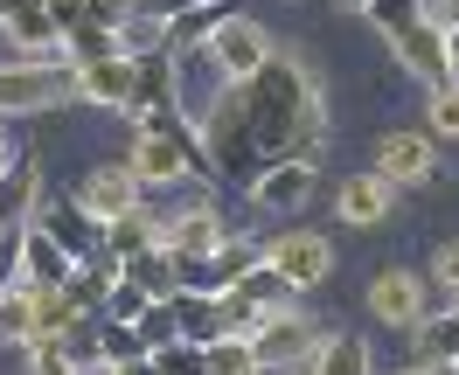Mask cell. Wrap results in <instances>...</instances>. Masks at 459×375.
Segmentation results:
<instances>
[{
  "instance_id": "10",
  "label": "cell",
  "mask_w": 459,
  "mask_h": 375,
  "mask_svg": "<svg viewBox=\"0 0 459 375\" xmlns=\"http://www.w3.org/2000/svg\"><path fill=\"white\" fill-rule=\"evenodd\" d=\"M35 230L49 236V243H56L70 264H91L98 251H105V230H98V223H91V216L70 202V195H56V202L42 195V209H35Z\"/></svg>"
},
{
  "instance_id": "24",
  "label": "cell",
  "mask_w": 459,
  "mask_h": 375,
  "mask_svg": "<svg viewBox=\"0 0 459 375\" xmlns=\"http://www.w3.org/2000/svg\"><path fill=\"white\" fill-rule=\"evenodd\" d=\"M0 341L7 347H35V292L29 286H0Z\"/></svg>"
},
{
  "instance_id": "15",
  "label": "cell",
  "mask_w": 459,
  "mask_h": 375,
  "mask_svg": "<svg viewBox=\"0 0 459 375\" xmlns=\"http://www.w3.org/2000/svg\"><path fill=\"white\" fill-rule=\"evenodd\" d=\"M314 195H320V167H307V160H286V167L258 174V188H251V202L264 216H299Z\"/></svg>"
},
{
  "instance_id": "2",
  "label": "cell",
  "mask_w": 459,
  "mask_h": 375,
  "mask_svg": "<svg viewBox=\"0 0 459 375\" xmlns=\"http://www.w3.org/2000/svg\"><path fill=\"white\" fill-rule=\"evenodd\" d=\"M63 98H77V70H70L63 56H42V63H0V118L56 112Z\"/></svg>"
},
{
  "instance_id": "21",
  "label": "cell",
  "mask_w": 459,
  "mask_h": 375,
  "mask_svg": "<svg viewBox=\"0 0 459 375\" xmlns=\"http://www.w3.org/2000/svg\"><path fill=\"white\" fill-rule=\"evenodd\" d=\"M307 375H376V362H369V341H362V334H348V327L320 334V347H314V369H307Z\"/></svg>"
},
{
  "instance_id": "22",
  "label": "cell",
  "mask_w": 459,
  "mask_h": 375,
  "mask_svg": "<svg viewBox=\"0 0 459 375\" xmlns=\"http://www.w3.org/2000/svg\"><path fill=\"white\" fill-rule=\"evenodd\" d=\"M0 35L22 49V63L63 56V35H56V21H49V0H42V7H29V14H14V21H0Z\"/></svg>"
},
{
  "instance_id": "48",
  "label": "cell",
  "mask_w": 459,
  "mask_h": 375,
  "mask_svg": "<svg viewBox=\"0 0 459 375\" xmlns=\"http://www.w3.org/2000/svg\"><path fill=\"white\" fill-rule=\"evenodd\" d=\"M397 375H446V369H425V362H411V369H397Z\"/></svg>"
},
{
  "instance_id": "47",
  "label": "cell",
  "mask_w": 459,
  "mask_h": 375,
  "mask_svg": "<svg viewBox=\"0 0 459 375\" xmlns=\"http://www.w3.org/2000/svg\"><path fill=\"white\" fill-rule=\"evenodd\" d=\"M0 271H14V236L0 230Z\"/></svg>"
},
{
  "instance_id": "9",
  "label": "cell",
  "mask_w": 459,
  "mask_h": 375,
  "mask_svg": "<svg viewBox=\"0 0 459 375\" xmlns=\"http://www.w3.org/2000/svg\"><path fill=\"white\" fill-rule=\"evenodd\" d=\"M126 167L140 174V188H174V181H216V174H209V160H195L188 146H174V140H153V132H140V140H133Z\"/></svg>"
},
{
  "instance_id": "42",
  "label": "cell",
  "mask_w": 459,
  "mask_h": 375,
  "mask_svg": "<svg viewBox=\"0 0 459 375\" xmlns=\"http://www.w3.org/2000/svg\"><path fill=\"white\" fill-rule=\"evenodd\" d=\"M49 21H56V35L84 29V0H49Z\"/></svg>"
},
{
  "instance_id": "8",
  "label": "cell",
  "mask_w": 459,
  "mask_h": 375,
  "mask_svg": "<svg viewBox=\"0 0 459 375\" xmlns=\"http://www.w3.org/2000/svg\"><path fill=\"white\" fill-rule=\"evenodd\" d=\"M209 56L223 70V84H251L264 63H272V35H264L251 14H230L223 29H216V42H209Z\"/></svg>"
},
{
  "instance_id": "34",
  "label": "cell",
  "mask_w": 459,
  "mask_h": 375,
  "mask_svg": "<svg viewBox=\"0 0 459 375\" xmlns=\"http://www.w3.org/2000/svg\"><path fill=\"white\" fill-rule=\"evenodd\" d=\"M425 132H431V140H459V77L431 90V105H425Z\"/></svg>"
},
{
  "instance_id": "7",
  "label": "cell",
  "mask_w": 459,
  "mask_h": 375,
  "mask_svg": "<svg viewBox=\"0 0 459 375\" xmlns=\"http://www.w3.org/2000/svg\"><path fill=\"white\" fill-rule=\"evenodd\" d=\"M70 202L105 230V223H118V216H133V209L146 202V188H140V174L118 160V167H91L84 181H77V195H70Z\"/></svg>"
},
{
  "instance_id": "12",
  "label": "cell",
  "mask_w": 459,
  "mask_h": 375,
  "mask_svg": "<svg viewBox=\"0 0 459 375\" xmlns=\"http://www.w3.org/2000/svg\"><path fill=\"white\" fill-rule=\"evenodd\" d=\"M390 209H397V188H390L376 167L369 174H348L342 188H334V216H342V230H383Z\"/></svg>"
},
{
  "instance_id": "43",
  "label": "cell",
  "mask_w": 459,
  "mask_h": 375,
  "mask_svg": "<svg viewBox=\"0 0 459 375\" xmlns=\"http://www.w3.org/2000/svg\"><path fill=\"white\" fill-rule=\"evenodd\" d=\"M425 21H438V29H459V0H425Z\"/></svg>"
},
{
  "instance_id": "31",
  "label": "cell",
  "mask_w": 459,
  "mask_h": 375,
  "mask_svg": "<svg viewBox=\"0 0 459 375\" xmlns=\"http://www.w3.org/2000/svg\"><path fill=\"white\" fill-rule=\"evenodd\" d=\"M237 292H244V299H251V306H264V313H279V306H292V286H286V278H279V271H272V264H251V271H244V286H237Z\"/></svg>"
},
{
  "instance_id": "20",
  "label": "cell",
  "mask_w": 459,
  "mask_h": 375,
  "mask_svg": "<svg viewBox=\"0 0 459 375\" xmlns=\"http://www.w3.org/2000/svg\"><path fill=\"white\" fill-rule=\"evenodd\" d=\"M168 306H174V327H181V341H195V347L223 341V299H209V292H188V286H181Z\"/></svg>"
},
{
  "instance_id": "37",
  "label": "cell",
  "mask_w": 459,
  "mask_h": 375,
  "mask_svg": "<svg viewBox=\"0 0 459 375\" xmlns=\"http://www.w3.org/2000/svg\"><path fill=\"white\" fill-rule=\"evenodd\" d=\"M153 369H160V375H209V362H202L195 341H174V347H160V354H153Z\"/></svg>"
},
{
  "instance_id": "28",
  "label": "cell",
  "mask_w": 459,
  "mask_h": 375,
  "mask_svg": "<svg viewBox=\"0 0 459 375\" xmlns=\"http://www.w3.org/2000/svg\"><path fill=\"white\" fill-rule=\"evenodd\" d=\"M118 56H168V21H153V14H126L118 21Z\"/></svg>"
},
{
  "instance_id": "27",
  "label": "cell",
  "mask_w": 459,
  "mask_h": 375,
  "mask_svg": "<svg viewBox=\"0 0 459 375\" xmlns=\"http://www.w3.org/2000/svg\"><path fill=\"white\" fill-rule=\"evenodd\" d=\"M63 362H70V375H105V327H98V320H77V327L63 334Z\"/></svg>"
},
{
  "instance_id": "6",
  "label": "cell",
  "mask_w": 459,
  "mask_h": 375,
  "mask_svg": "<svg viewBox=\"0 0 459 375\" xmlns=\"http://www.w3.org/2000/svg\"><path fill=\"white\" fill-rule=\"evenodd\" d=\"M369 313L383 320V327H425L431 320V278L425 271H403V264H390V271H376L369 278Z\"/></svg>"
},
{
  "instance_id": "29",
  "label": "cell",
  "mask_w": 459,
  "mask_h": 375,
  "mask_svg": "<svg viewBox=\"0 0 459 375\" xmlns=\"http://www.w3.org/2000/svg\"><path fill=\"white\" fill-rule=\"evenodd\" d=\"M77 320H91V313H77L63 286H56V292H35V341H63Z\"/></svg>"
},
{
  "instance_id": "50",
  "label": "cell",
  "mask_w": 459,
  "mask_h": 375,
  "mask_svg": "<svg viewBox=\"0 0 459 375\" xmlns=\"http://www.w3.org/2000/svg\"><path fill=\"white\" fill-rule=\"evenodd\" d=\"M446 375H459V362H453V369H446Z\"/></svg>"
},
{
  "instance_id": "13",
  "label": "cell",
  "mask_w": 459,
  "mask_h": 375,
  "mask_svg": "<svg viewBox=\"0 0 459 375\" xmlns=\"http://www.w3.org/2000/svg\"><path fill=\"white\" fill-rule=\"evenodd\" d=\"M258 258H264V243H251V236H230V243H223L209 264H188V271H181V286H188V292H209V299H223V292L244 286V271H251Z\"/></svg>"
},
{
  "instance_id": "1",
  "label": "cell",
  "mask_w": 459,
  "mask_h": 375,
  "mask_svg": "<svg viewBox=\"0 0 459 375\" xmlns=\"http://www.w3.org/2000/svg\"><path fill=\"white\" fill-rule=\"evenodd\" d=\"M320 146H327V98H320V77L307 70V56H292V49H272V63L251 84H230L202 118L209 174L244 195L258 188V174L286 167V160L320 167Z\"/></svg>"
},
{
  "instance_id": "30",
  "label": "cell",
  "mask_w": 459,
  "mask_h": 375,
  "mask_svg": "<svg viewBox=\"0 0 459 375\" xmlns=\"http://www.w3.org/2000/svg\"><path fill=\"white\" fill-rule=\"evenodd\" d=\"M105 56H118V35H112V29L84 21V29L63 35V63H70V70H84V63H105Z\"/></svg>"
},
{
  "instance_id": "5",
  "label": "cell",
  "mask_w": 459,
  "mask_h": 375,
  "mask_svg": "<svg viewBox=\"0 0 459 375\" xmlns=\"http://www.w3.org/2000/svg\"><path fill=\"white\" fill-rule=\"evenodd\" d=\"M264 264H272V271L292 286V299H299V292H314V286L334 278V243L320 230H279L264 243Z\"/></svg>"
},
{
  "instance_id": "36",
  "label": "cell",
  "mask_w": 459,
  "mask_h": 375,
  "mask_svg": "<svg viewBox=\"0 0 459 375\" xmlns=\"http://www.w3.org/2000/svg\"><path fill=\"white\" fill-rule=\"evenodd\" d=\"M105 327V369H118V362H140L146 341H140V327H126V320H98Z\"/></svg>"
},
{
  "instance_id": "46",
  "label": "cell",
  "mask_w": 459,
  "mask_h": 375,
  "mask_svg": "<svg viewBox=\"0 0 459 375\" xmlns=\"http://www.w3.org/2000/svg\"><path fill=\"white\" fill-rule=\"evenodd\" d=\"M446 63H453V77H459V29H446Z\"/></svg>"
},
{
  "instance_id": "38",
  "label": "cell",
  "mask_w": 459,
  "mask_h": 375,
  "mask_svg": "<svg viewBox=\"0 0 459 375\" xmlns=\"http://www.w3.org/2000/svg\"><path fill=\"white\" fill-rule=\"evenodd\" d=\"M431 292H453V306H459V243H438V251H431Z\"/></svg>"
},
{
  "instance_id": "16",
  "label": "cell",
  "mask_w": 459,
  "mask_h": 375,
  "mask_svg": "<svg viewBox=\"0 0 459 375\" xmlns=\"http://www.w3.org/2000/svg\"><path fill=\"white\" fill-rule=\"evenodd\" d=\"M35 209H42V167H35V153H14V167L0 174V230L22 236Z\"/></svg>"
},
{
  "instance_id": "32",
  "label": "cell",
  "mask_w": 459,
  "mask_h": 375,
  "mask_svg": "<svg viewBox=\"0 0 459 375\" xmlns=\"http://www.w3.org/2000/svg\"><path fill=\"white\" fill-rule=\"evenodd\" d=\"M202 362H209V375H258V354H251V341H237V334L209 341V347H202Z\"/></svg>"
},
{
  "instance_id": "44",
  "label": "cell",
  "mask_w": 459,
  "mask_h": 375,
  "mask_svg": "<svg viewBox=\"0 0 459 375\" xmlns=\"http://www.w3.org/2000/svg\"><path fill=\"white\" fill-rule=\"evenodd\" d=\"M105 375H160V369H153V354H140V362H118V369H105Z\"/></svg>"
},
{
  "instance_id": "41",
  "label": "cell",
  "mask_w": 459,
  "mask_h": 375,
  "mask_svg": "<svg viewBox=\"0 0 459 375\" xmlns=\"http://www.w3.org/2000/svg\"><path fill=\"white\" fill-rule=\"evenodd\" d=\"M126 14H133V0H84V21H98V29H112V35H118Z\"/></svg>"
},
{
  "instance_id": "19",
  "label": "cell",
  "mask_w": 459,
  "mask_h": 375,
  "mask_svg": "<svg viewBox=\"0 0 459 375\" xmlns=\"http://www.w3.org/2000/svg\"><path fill=\"white\" fill-rule=\"evenodd\" d=\"M160 223L168 216H153V209H133V216H118V223H105V251H112L118 264H133V258H146V251H160Z\"/></svg>"
},
{
  "instance_id": "18",
  "label": "cell",
  "mask_w": 459,
  "mask_h": 375,
  "mask_svg": "<svg viewBox=\"0 0 459 375\" xmlns=\"http://www.w3.org/2000/svg\"><path fill=\"white\" fill-rule=\"evenodd\" d=\"M133 77H140V63H133V56L84 63V70H77V98L105 105V112H126V105H133Z\"/></svg>"
},
{
  "instance_id": "14",
  "label": "cell",
  "mask_w": 459,
  "mask_h": 375,
  "mask_svg": "<svg viewBox=\"0 0 459 375\" xmlns=\"http://www.w3.org/2000/svg\"><path fill=\"white\" fill-rule=\"evenodd\" d=\"M70 271H77V264L63 258L56 243H49V236L35 230V223H29L22 236H14V271H7L14 286H29V292H56L63 278H70Z\"/></svg>"
},
{
  "instance_id": "39",
  "label": "cell",
  "mask_w": 459,
  "mask_h": 375,
  "mask_svg": "<svg viewBox=\"0 0 459 375\" xmlns=\"http://www.w3.org/2000/svg\"><path fill=\"white\" fill-rule=\"evenodd\" d=\"M146 306H153V299H146L140 286H112V299H105V320H126V327H133Z\"/></svg>"
},
{
  "instance_id": "25",
  "label": "cell",
  "mask_w": 459,
  "mask_h": 375,
  "mask_svg": "<svg viewBox=\"0 0 459 375\" xmlns=\"http://www.w3.org/2000/svg\"><path fill=\"white\" fill-rule=\"evenodd\" d=\"M223 21H230V0H209V7H188V14H181V21L168 29V49H209Z\"/></svg>"
},
{
  "instance_id": "17",
  "label": "cell",
  "mask_w": 459,
  "mask_h": 375,
  "mask_svg": "<svg viewBox=\"0 0 459 375\" xmlns=\"http://www.w3.org/2000/svg\"><path fill=\"white\" fill-rule=\"evenodd\" d=\"M390 49H397V63L418 77V84H431V90L453 84V63H446V29H438V21H418V29L397 35Z\"/></svg>"
},
{
  "instance_id": "35",
  "label": "cell",
  "mask_w": 459,
  "mask_h": 375,
  "mask_svg": "<svg viewBox=\"0 0 459 375\" xmlns=\"http://www.w3.org/2000/svg\"><path fill=\"white\" fill-rule=\"evenodd\" d=\"M133 327H140L146 354H160V347H174V341H181V327H174V306H168V299H153V306H146V313L133 320Z\"/></svg>"
},
{
  "instance_id": "4",
  "label": "cell",
  "mask_w": 459,
  "mask_h": 375,
  "mask_svg": "<svg viewBox=\"0 0 459 375\" xmlns=\"http://www.w3.org/2000/svg\"><path fill=\"white\" fill-rule=\"evenodd\" d=\"M230 236H237V230L223 223V209H216V202H188V209H174L168 223H160V251L188 271V264H209Z\"/></svg>"
},
{
  "instance_id": "3",
  "label": "cell",
  "mask_w": 459,
  "mask_h": 375,
  "mask_svg": "<svg viewBox=\"0 0 459 375\" xmlns=\"http://www.w3.org/2000/svg\"><path fill=\"white\" fill-rule=\"evenodd\" d=\"M327 327L299 313V306H279V313H264V327L251 334V354H258V375H307L314 369V347Z\"/></svg>"
},
{
  "instance_id": "23",
  "label": "cell",
  "mask_w": 459,
  "mask_h": 375,
  "mask_svg": "<svg viewBox=\"0 0 459 375\" xmlns=\"http://www.w3.org/2000/svg\"><path fill=\"white\" fill-rule=\"evenodd\" d=\"M411 334H418V362H425V369H453L459 362V306H446V313H431L425 327H411Z\"/></svg>"
},
{
  "instance_id": "11",
  "label": "cell",
  "mask_w": 459,
  "mask_h": 375,
  "mask_svg": "<svg viewBox=\"0 0 459 375\" xmlns=\"http://www.w3.org/2000/svg\"><path fill=\"white\" fill-rule=\"evenodd\" d=\"M376 174L390 188H425L438 174V140L431 132H383L376 140Z\"/></svg>"
},
{
  "instance_id": "45",
  "label": "cell",
  "mask_w": 459,
  "mask_h": 375,
  "mask_svg": "<svg viewBox=\"0 0 459 375\" xmlns=\"http://www.w3.org/2000/svg\"><path fill=\"white\" fill-rule=\"evenodd\" d=\"M29 7H42V0H0V21H14V14H29Z\"/></svg>"
},
{
  "instance_id": "40",
  "label": "cell",
  "mask_w": 459,
  "mask_h": 375,
  "mask_svg": "<svg viewBox=\"0 0 459 375\" xmlns=\"http://www.w3.org/2000/svg\"><path fill=\"white\" fill-rule=\"evenodd\" d=\"M29 375H70V362H63V341H35V347H29Z\"/></svg>"
},
{
  "instance_id": "33",
  "label": "cell",
  "mask_w": 459,
  "mask_h": 375,
  "mask_svg": "<svg viewBox=\"0 0 459 375\" xmlns=\"http://www.w3.org/2000/svg\"><path fill=\"white\" fill-rule=\"evenodd\" d=\"M362 14H369L376 29H383V35H390V42H397V35H411V29H418V21H425V0H369Z\"/></svg>"
},
{
  "instance_id": "49",
  "label": "cell",
  "mask_w": 459,
  "mask_h": 375,
  "mask_svg": "<svg viewBox=\"0 0 459 375\" xmlns=\"http://www.w3.org/2000/svg\"><path fill=\"white\" fill-rule=\"evenodd\" d=\"M334 7H369V0H334Z\"/></svg>"
},
{
  "instance_id": "26",
  "label": "cell",
  "mask_w": 459,
  "mask_h": 375,
  "mask_svg": "<svg viewBox=\"0 0 459 375\" xmlns=\"http://www.w3.org/2000/svg\"><path fill=\"white\" fill-rule=\"evenodd\" d=\"M126 286H140L146 299H174V292H181V264H174L168 251H146V258L126 264Z\"/></svg>"
}]
</instances>
